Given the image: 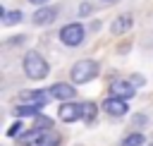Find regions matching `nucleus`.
<instances>
[{"mask_svg":"<svg viewBox=\"0 0 153 146\" xmlns=\"http://www.w3.org/2000/svg\"><path fill=\"white\" fill-rule=\"evenodd\" d=\"M24 72L29 79H45L48 77V62L36 50H31L24 55Z\"/></svg>","mask_w":153,"mask_h":146,"instance_id":"nucleus-1","label":"nucleus"},{"mask_svg":"<svg viewBox=\"0 0 153 146\" xmlns=\"http://www.w3.org/2000/svg\"><path fill=\"white\" fill-rule=\"evenodd\" d=\"M96 74H98V65H96L93 60H79V62L72 67V79H74L76 84H86V81H91Z\"/></svg>","mask_w":153,"mask_h":146,"instance_id":"nucleus-2","label":"nucleus"},{"mask_svg":"<svg viewBox=\"0 0 153 146\" xmlns=\"http://www.w3.org/2000/svg\"><path fill=\"white\" fill-rule=\"evenodd\" d=\"M60 41H62L65 45H79V43L84 41V26L76 24V22L62 26V31H60Z\"/></svg>","mask_w":153,"mask_h":146,"instance_id":"nucleus-3","label":"nucleus"},{"mask_svg":"<svg viewBox=\"0 0 153 146\" xmlns=\"http://www.w3.org/2000/svg\"><path fill=\"white\" fill-rule=\"evenodd\" d=\"M57 115H60L62 122H76V120L84 117V105H79V103H62Z\"/></svg>","mask_w":153,"mask_h":146,"instance_id":"nucleus-4","label":"nucleus"},{"mask_svg":"<svg viewBox=\"0 0 153 146\" xmlns=\"http://www.w3.org/2000/svg\"><path fill=\"white\" fill-rule=\"evenodd\" d=\"M110 93L115 96V98H131L136 91H134V84L131 81H115L112 86H110Z\"/></svg>","mask_w":153,"mask_h":146,"instance_id":"nucleus-5","label":"nucleus"},{"mask_svg":"<svg viewBox=\"0 0 153 146\" xmlns=\"http://www.w3.org/2000/svg\"><path fill=\"white\" fill-rule=\"evenodd\" d=\"M22 103H24V105L43 108V105L48 103V96H45V91H24V93H22Z\"/></svg>","mask_w":153,"mask_h":146,"instance_id":"nucleus-6","label":"nucleus"},{"mask_svg":"<svg viewBox=\"0 0 153 146\" xmlns=\"http://www.w3.org/2000/svg\"><path fill=\"white\" fill-rule=\"evenodd\" d=\"M103 108H105V112H110L112 117H120V115L127 112V103H124L122 98H115V96H110V98L103 103Z\"/></svg>","mask_w":153,"mask_h":146,"instance_id":"nucleus-7","label":"nucleus"},{"mask_svg":"<svg viewBox=\"0 0 153 146\" xmlns=\"http://www.w3.org/2000/svg\"><path fill=\"white\" fill-rule=\"evenodd\" d=\"M55 17H57V10H55V7H41V10H36L33 22L41 24V26H45V24H50Z\"/></svg>","mask_w":153,"mask_h":146,"instance_id":"nucleus-8","label":"nucleus"},{"mask_svg":"<svg viewBox=\"0 0 153 146\" xmlns=\"http://www.w3.org/2000/svg\"><path fill=\"white\" fill-rule=\"evenodd\" d=\"M131 24H134L131 14H122V17H117V19L110 24V31H112V36H120V34H124Z\"/></svg>","mask_w":153,"mask_h":146,"instance_id":"nucleus-9","label":"nucleus"},{"mask_svg":"<svg viewBox=\"0 0 153 146\" xmlns=\"http://www.w3.org/2000/svg\"><path fill=\"white\" fill-rule=\"evenodd\" d=\"M48 93H53V96H55V98H60V101H69V98H74V93H76V91H74L69 84H53Z\"/></svg>","mask_w":153,"mask_h":146,"instance_id":"nucleus-10","label":"nucleus"},{"mask_svg":"<svg viewBox=\"0 0 153 146\" xmlns=\"http://www.w3.org/2000/svg\"><path fill=\"white\" fill-rule=\"evenodd\" d=\"M60 141H62V139H60L57 132H43L36 146H60Z\"/></svg>","mask_w":153,"mask_h":146,"instance_id":"nucleus-11","label":"nucleus"},{"mask_svg":"<svg viewBox=\"0 0 153 146\" xmlns=\"http://www.w3.org/2000/svg\"><path fill=\"white\" fill-rule=\"evenodd\" d=\"M14 115H17V117H29V115H38V108H36V105H24V103H22V105H19V108L14 110Z\"/></svg>","mask_w":153,"mask_h":146,"instance_id":"nucleus-12","label":"nucleus"},{"mask_svg":"<svg viewBox=\"0 0 153 146\" xmlns=\"http://www.w3.org/2000/svg\"><path fill=\"white\" fill-rule=\"evenodd\" d=\"M96 112H98V105L96 103H84V120L86 122H93L96 120Z\"/></svg>","mask_w":153,"mask_h":146,"instance_id":"nucleus-13","label":"nucleus"},{"mask_svg":"<svg viewBox=\"0 0 153 146\" xmlns=\"http://www.w3.org/2000/svg\"><path fill=\"white\" fill-rule=\"evenodd\" d=\"M141 144H143V134L141 132H134L122 141V146H141Z\"/></svg>","mask_w":153,"mask_h":146,"instance_id":"nucleus-14","label":"nucleus"},{"mask_svg":"<svg viewBox=\"0 0 153 146\" xmlns=\"http://www.w3.org/2000/svg\"><path fill=\"white\" fill-rule=\"evenodd\" d=\"M48 127H53V120L50 117H43V115H36L33 129H48Z\"/></svg>","mask_w":153,"mask_h":146,"instance_id":"nucleus-15","label":"nucleus"},{"mask_svg":"<svg viewBox=\"0 0 153 146\" xmlns=\"http://www.w3.org/2000/svg\"><path fill=\"white\" fill-rule=\"evenodd\" d=\"M17 22H22V12L19 10H12V12L5 14V24H17Z\"/></svg>","mask_w":153,"mask_h":146,"instance_id":"nucleus-16","label":"nucleus"},{"mask_svg":"<svg viewBox=\"0 0 153 146\" xmlns=\"http://www.w3.org/2000/svg\"><path fill=\"white\" fill-rule=\"evenodd\" d=\"M24 132V127H22V122H17V124H12L10 129H7V136H17V134H22Z\"/></svg>","mask_w":153,"mask_h":146,"instance_id":"nucleus-17","label":"nucleus"},{"mask_svg":"<svg viewBox=\"0 0 153 146\" xmlns=\"http://www.w3.org/2000/svg\"><path fill=\"white\" fill-rule=\"evenodd\" d=\"M33 5H43V2H48V0H31Z\"/></svg>","mask_w":153,"mask_h":146,"instance_id":"nucleus-18","label":"nucleus"},{"mask_svg":"<svg viewBox=\"0 0 153 146\" xmlns=\"http://www.w3.org/2000/svg\"><path fill=\"white\" fill-rule=\"evenodd\" d=\"M151 146H153V144H151Z\"/></svg>","mask_w":153,"mask_h":146,"instance_id":"nucleus-19","label":"nucleus"}]
</instances>
